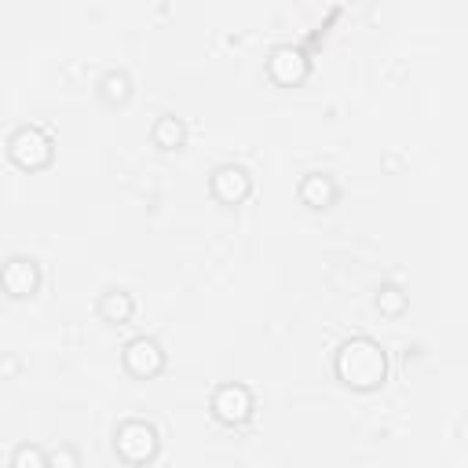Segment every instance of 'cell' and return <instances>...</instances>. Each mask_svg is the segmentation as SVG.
<instances>
[{"mask_svg":"<svg viewBox=\"0 0 468 468\" xmlns=\"http://www.w3.org/2000/svg\"><path fill=\"white\" fill-rule=\"evenodd\" d=\"M0 285L11 300H26L40 289V263L29 260V256H11L0 271Z\"/></svg>","mask_w":468,"mask_h":468,"instance_id":"ba28073f","label":"cell"},{"mask_svg":"<svg viewBox=\"0 0 468 468\" xmlns=\"http://www.w3.org/2000/svg\"><path fill=\"white\" fill-rule=\"evenodd\" d=\"M11 468H51V461H48V453H44L40 446L22 442V446H15V453H11Z\"/></svg>","mask_w":468,"mask_h":468,"instance_id":"5bb4252c","label":"cell"},{"mask_svg":"<svg viewBox=\"0 0 468 468\" xmlns=\"http://www.w3.org/2000/svg\"><path fill=\"white\" fill-rule=\"evenodd\" d=\"M336 194H340V186H336V179L329 172H307L300 179V201L307 208H333Z\"/></svg>","mask_w":468,"mask_h":468,"instance_id":"9c48e42d","label":"cell"},{"mask_svg":"<svg viewBox=\"0 0 468 468\" xmlns=\"http://www.w3.org/2000/svg\"><path fill=\"white\" fill-rule=\"evenodd\" d=\"M161 450V439H157V428L150 420H121L117 431H113V453L124 461V464H150Z\"/></svg>","mask_w":468,"mask_h":468,"instance_id":"3957f363","label":"cell"},{"mask_svg":"<svg viewBox=\"0 0 468 468\" xmlns=\"http://www.w3.org/2000/svg\"><path fill=\"white\" fill-rule=\"evenodd\" d=\"M150 139H154L157 150H183V146H186V124H183L176 113H165V117L154 121Z\"/></svg>","mask_w":468,"mask_h":468,"instance_id":"8fae6325","label":"cell"},{"mask_svg":"<svg viewBox=\"0 0 468 468\" xmlns=\"http://www.w3.org/2000/svg\"><path fill=\"white\" fill-rule=\"evenodd\" d=\"M307 73H311V62H307V55H303L300 48H292V44H278V48L267 55V77H271L278 88H296V84L307 80Z\"/></svg>","mask_w":468,"mask_h":468,"instance_id":"8992f818","label":"cell"},{"mask_svg":"<svg viewBox=\"0 0 468 468\" xmlns=\"http://www.w3.org/2000/svg\"><path fill=\"white\" fill-rule=\"evenodd\" d=\"M333 373L351 391H377L388 380V355L373 336H351L336 347Z\"/></svg>","mask_w":468,"mask_h":468,"instance_id":"6da1fadb","label":"cell"},{"mask_svg":"<svg viewBox=\"0 0 468 468\" xmlns=\"http://www.w3.org/2000/svg\"><path fill=\"white\" fill-rule=\"evenodd\" d=\"M48 461L55 468H77L80 464V453L77 450H55V453H48Z\"/></svg>","mask_w":468,"mask_h":468,"instance_id":"9a60e30c","label":"cell"},{"mask_svg":"<svg viewBox=\"0 0 468 468\" xmlns=\"http://www.w3.org/2000/svg\"><path fill=\"white\" fill-rule=\"evenodd\" d=\"M208 410H212V417H216L219 424L238 428V424H245V420L252 417L256 399H252V391H249L245 384H219V388L212 391Z\"/></svg>","mask_w":468,"mask_h":468,"instance_id":"277c9868","label":"cell"},{"mask_svg":"<svg viewBox=\"0 0 468 468\" xmlns=\"http://www.w3.org/2000/svg\"><path fill=\"white\" fill-rule=\"evenodd\" d=\"M7 157H11V165L22 168V172H40V168L51 165L55 143H51V135H48L44 128H37V124H18V128L7 135Z\"/></svg>","mask_w":468,"mask_h":468,"instance_id":"7a4b0ae2","label":"cell"},{"mask_svg":"<svg viewBox=\"0 0 468 468\" xmlns=\"http://www.w3.org/2000/svg\"><path fill=\"white\" fill-rule=\"evenodd\" d=\"M121 362H124V373H128V377H135V380H154V377L165 369V347H161L154 336H135V340L124 344Z\"/></svg>","mask_w":468,"mask_h":468,"instance_id":"5b68a950","label":"cell"},{"mask_svg":"<svg viewBox=\"0 0 468 468\" xmlns=\"http://www.w3.org/2000/svg\"><path fill=\"white\" fill-rule=\"evenodd\" d=\"M99 318L102 322H110V325H128L132 322V314H135V296L128 292V289H110V292H102L99 296Z\"/></svg>","mask_w":468,"mask_h":468,"instance_id":"30bf717a","label":"cell"},{"mask_svg":"<svg viewBox=\"0 0 468 468\" xmlns=\"http://www.w3.org/2000/svg\"><path fill=\"white\" fill-rule=\"evenodd\" d=\"M208 190L219 205H241L252 194V176L241 165H219L208 179Z\"/></svg>","mask_w":468,"mask_h":468,"instance_id":"52a82bcc","label":"cell"},{"mask_svg":"<svg viewBox=\"0 0 468 468\" xmlns=\"http://www.w3.org/2000/svg\"><path fill=\"white\" fill-rule=\"evenodd\" d=\"M99 99L106 106H124L132 99V77L124 69H110L99 77Z\"/></svg>","mask_w":468,"mask_h":468,"instance_id":"7c38bea8","label":"cell"},{"mask_svg":"<svg viewBox=\"0 0 468 468\" xmlns=\"http://www.w3.org/2000/svg\"><path fill=\"white\" fill-rule=\"evenodd\" d=\"M406 307H410V296H406L399 285H380V289H377V311H380V314L399 318V314H406Z\"/></svg>","mask_w":468,"mask_h":468,"instance_id":"4fadbf2b","label":"cell"}]
</instances>
